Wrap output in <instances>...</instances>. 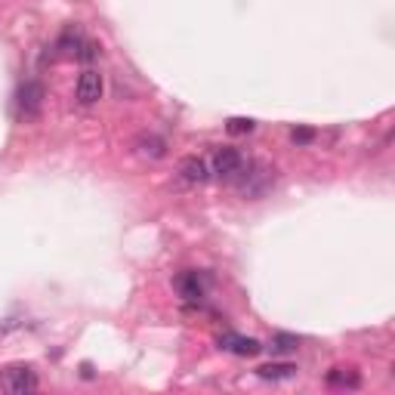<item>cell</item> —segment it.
I'll return each mask as SVG.
<instances>
[{"label": "cell", "instance_id": "cell-13", "mask_svg": "<svg viewBox=\"0 0 395 395\" xmlns=\"http://www.w3.org/2000/svg\"><path fill=\"white\" fill-rule=\"evenodd\" d=\"M226 130L232 133V136H241V133H250L254 130V121L250 118H229V124H226Z\"/></svg>", "mask_w": 395, "mask_h": 395}, {"label": "cell", "instance_id": "cell-4", "mask_svg": "<svg viewBox=\"0 0 395 395\" xmlns=\"http://www.w3.org/2000/svg\"><path fill=\"white\" fill-rule=\"evenodd\" d=\"M77 99H81L84 105H93L102 99V75H99V71L87 68L77 77Z\"/></svg>", "mask_w": 395, "mask_h": 395}, {"label": "cell", "instance_id": "cell-9", "mask_svg": "<svg viewBox=\"0 0 395 395\" xmlns=\"http://www.w3.org/2000/svg\"><path fill=\"white\" fill-rule=\"evenodd\" d=\"M256 373H260L263 380H287L297 373V368H293V364H263V368H256Z\"/></svg>", "mask_w": 395, "mask_h": 395}, {"label": "cell", "instance_id": "cell-10", "mask_svg": "<svg viewBox=\"0 0 395 395\" xmlns=\"http://www.w3.org/2000/svg\"><path fill=\"white\" fill-rule=\"evenodd\" d=\"M136 146H139L142 155H152V157H161L164 148H167V146H164V139H157V136H139Z\"/></svg>", "mask_w": 395, "mask_h": 395}, {"label": "cell", "instance_id": "cell-7", "mask_svg": "<svg viewBox=\"0 0 395 395\" xmlns=\"http://www.w3.org/2000/svg\"><path fill=\"white\" fill-rule=\"evenodd\" d=\"M179 173H183V179H185V183H192V185L204 183V179L210 176V173H207V164L201 161V157H195V155L185 157V161L179 164Z\"/></svg>", "mask_w": 395, "mask_h": 395}, {"label": "cell", "instance_id": "cell-6", "mask_svg": "<svg viewBox=\"0 0 395 395\" xmlns=\"http://www.w3.org/2000/svg\"><path fill=\"white\" fill-rule=\"evenodd\" d=\"M173 287L183 300H201L204 297V278L198 272H179L173 278Z\"/></svg>", "mask_w": 395, "mask_h": 395}, {"label": "cell", "instance_id": "cell-14", "mask_svg": "<svg viewBox=\"0 0 395 395\" xmlns=\"http://www.w3.org/2000/svg\"><path fill=\"white\" fill-rule=\"evenodd\" d=\"M291 139L297 142V146H309V142L315 139V130H309V127H297V130L291 133Z\"/></svg>", "mask_w": 395, "mask_h": 395}, {"label": "cell", "instance_id": "cell-11", "mask_svg": "<svg viewBox=\"0 0 395 395\" xmlns=\"http://www.w3.org/2000/svg\"><path fill=\"white\" fill-rule=\"evenodd\" d=\"M84 40H81V31L77 28H65V34L59 38V49H65V53H75V49H81ZM77 56V53H75Z\"/></svg>", "mask_w": 395, "mask_h": 395}, {"label": "cell", "instance_id": "cell-1", "mask_svg": "<svg viewBox=\"0 0 395 395\" xmlns=\"http://www.w3.org/2000/svg\"><path fill=\"white\" fill-rule=\"evenodd\" d=\"M0 386H3L10 395H31L38 389V373H34L28 364H13L0 373Z\"/></svg>", "mask_w": 395, "mask_h": 395}, {"label": "cell", "instance_id": "cell-8", "mask_svg": "<svg viewBox=\"0 0 395 395\" xmlns=\"http://www.w3.org/2000/svg\"><path fill=\"white\" fill-rule=\"evenodd\" d=\"M327 383L330 386H346V389H355L358 383H362V377H358L352 368H334L327 373Z\"/></svg>", "mask_w": 395, "mask_h": 395}, {"label": "cell", "instance_id": "cell-3", "mask_svg": "<svg viewBox=\"0 0 395 395\" xmlns=\"http://www.w3.org/2000/svg\"><path fill=\"white\" fill-rule=\"evenodd\" d=\"M40 105H44V87L38 81H25L19 87V111L25 118H38L40 114Z\"/></svg>", "mask_w": 395, "mask_h": 395}, {"label": "cell", "instance_id": "cell-12", "mask_svg": "<svg viewBox=\"0 0 395 395\" xmlns=\"http://www.w3.org/2000/svg\"><path fill=\"white\" fill-rule=\"evenodd\" d=\"M297 346H300V340L291 334H275V340H272V349L275 352H293Z\"/></svg>", "mask_w": 395, "mask_h": 395}, {"label": "cell", "instance_id": "cell-2", "mask_svg": "<svg viewBox=\"0 0 395 395\" xmlns=\"http://www.w3.org/2000/svg\"><path fill=\"white\" fill-rule=\"evenodd\" d=\"M241 167H244V155L238 152V148H232V146L217 148V155H213V170H217V176L235 179L241 173Z\"/></svg>", "mask_w": 395, "mask_h": 395}, {"label": "cell", "instance_id": "cell-5", "mask_svg": "<svg viewBox=\"0 0 395 395\" xmlns=\"http://www.w3.org/2000/svg\"><path fill=\"white\" fill-rule=\"evenodd\" d=\"M219 346L229 349V352H235V355H244V358H254V355H260V352H263L260 340H254V336H238V334H226L219 340Z\"/></svg>", "mask_w": 395, "mask_h": 395}]
</instances>
